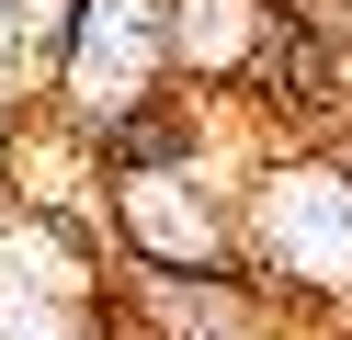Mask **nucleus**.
<instances>
[{
    "label": "nucleus",
    "instance_id": "f03ea898",
    "mask_svg": "<svg viewBox=\"0 0 352 340\" xmlns=\"http://www.w3.org/2000/svg\"><path fill=\"white\" fill-rule=\"evenodd\" d=\"M273 91H284V102H318V91H329V57H318V45H284V57H273Z\"/></svg>",
    "mask_w": 352,
    "mask_h": 340
},
{
    "label": "nucleus",
    "instance_id": "f257e3e1",
    "mask_svg": "<svg viewBox=\"0 0 352 340\" xmlns=\"http://www.w3.org/2000/svg\"><path fill=\"white\" fill-rule=\"evenodd\" d=\"M114 148H125V159H170V148H182V113H170V102H137V113L114 125Z\"/></svg>",
    "mask_w": 352,
    "mask_h": 340
}]
</instances>
